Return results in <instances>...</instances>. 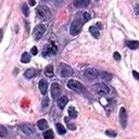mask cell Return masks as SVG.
I'll return each instance as SVG.
<instances>
[{
	"label": "cell",
	"instance_id": "obj_33",
	"mask_svg": "<svg viewBox=\"0 0 139 139\" xmlns=\"http://www.w3.org/2000/svg\"><path fill=\"white\" fill-rule=\"evenodd\" d=\"M133 76L137 79V80H139V73L138 72H136V71H133Z\"/></svg>",
	"mask_w": 139,
	"mask_h": 139
},
{
	"label": "cell",
	"instance_id": "obj_1",
	"mask_svg": "<svg viewBox=\"0 0 139 139\" xmlns=\"http://www.w3.org/2000/svg\"><path fill=\"white\" fill-rule=\"evenodd\" d=\"M58 73H59V75L62 77H70V76L74 75L73 69L70 66V65L64 64V63L59 64V66H58Z\"/></svg>",
	"mask_w": 139,
	"mask_h": 139
},
{
	"label": "cell",
	"instance_id": "obj_25",
	"mask_svg": "<svg viewBox=\"0 0 139 139\" xmlns=\"http://www.w3.org/2000/svg\"><path fill=\"white\" fill-rule=\"evenodd\" d=\"M22 11H23V13H24V15H26V16H28V14H30V10H28V7L24 3L23 5H22Z\"/></svg>",
	"mask_w": 139,
	"mask_h": 139
},
{
	"label": "cell",
	"instance_id": "obj_7",
	"mask_svg": "<svg viewBox=\"0 0 139 139\" xmlns=\"http://www.w3.org/2000/svg\"><path fill=\"white\" fill-rule=\"evenodd\" d=\"M84 75L88 79H96V78H99L100 73L96 69H86L84 70Z\"/></svg>",
	"mask_w": 139,
	"mask_h": 139
},
{
	"label": "cell",
	"instance_id": "obj_29",
	"mask_svg": "<svg viewBox=\"0 0 139 139\" xmlns=\"http://www.w3.org/2000/svg\"><path fill=\"white\" fill-rule=\"evenodd\" d=\"M113 57H114V59H115L116 61H120V60H121V54L118 52V51H116V52H114Z\"/></svg>",
	"mask_w": 139,
	"mask_h": 139
},
{
	"label": "cell",
	"instance_id": "obj_5",
	"mask_svg": "<svg viewBox=\"0 0 139 139\" xmlns=\"http://www.w3.org/2000/svg\"><path fill=\"white\" fill-rule=\"evenodd\" d=\"M46 31H47V27H46V25H43V24H39V25H37V26L35 27L34 32H33L34 38H35L36 40L40 39V38L42 37V35L46 33Z\"/></svg>",
	"mask_w": 139,
	"mask_h": 139
},
{
	"label": "cell",
	"instance_id": "obj_16",
	"mask_svg": "<svg viewBox=\"0 0 139 139\" xmlns=\"http://www.w3.org/2000/svg\"><path fill=\"white\" fill-rule=\"evenodd\" d=\"M73 4L77 8H84V7H87L89 4V0H75Z\"/></svg>",
	"mask_w": 139,
	"mask_h": 139
},
{
	"label": "cell",
	"instance_id": "obj_28",
	"mask_svg": "<svg viewBox=\"0 0 139 139\" xmlns=\"http://www.w3.org/2000/svg\"><path fill=\"white\" fill-rule=\"evenodd\" d=\"M84 21H89L90 20V14L88 12H84Z\"/></svg>",
	"mask_w": 139,
	"mask_h": 139
},
{
	"label": "cell",
	"instance_id": "obj_8",
	"mask_svg": "<svg viewBox=\"0 0 139 139\" xmlns=\"http://www.w3.org/2000/svg\"><path fill=\"white\" fill-rule=\"evenodd\" d=\"M20 129L28 136H32L35 134V127L32 124H22V125H20Z\"/></svg>",
	"mask_w": 139,
	"mask_h": 139
},
{
	"label": "cell",
	"instance_id": "obj_34",
	"mask_svg": "<svg viewBox=\"0 0 139 139\" xmlns=\"http://www.w3.org/2000/svg\"><path fill=\"white\" fill-rule=\"evenodd\" d=\"M136 14H137V15H139V5L136 7Z\"/></svg>",
	"mask_w": 139,
	"mask_h": 139
},
{
	"label": "cell",
	"instance_id": "obj_35",
	"mask_svg": "<svg viewBox=\"0 0 139 139\" xmlns=\"http://www.w3.org/2000/svg\"><path fill=\"white\" fill-rule=\"evenodd\" d=\"M30 4H31V5H35V4H36V2H35V1H31V2H30Z\"/></svg>",
	"mask_w": 139,
	"mask_h": 139
},
{
	"label": "cell",
	"instance_id": "obj_3",
	"mask_svg": "<svg viewBox=\"0 0 139 139\" xmlns=\"http://www.w3.org/2000/svg\"><path fill=\"white\" fill-rule=\"evenodd\" d=\"M68 87L70 89H72L73 91H76V92H84L85 91V87L82 83L77 82L75 79H70L68 82Z\"/></svg>",
	"mask_w": 139,
	"mask_h": 139
},
{
	"label": "cell",
	"instance_id": "obj_2",
	"mask_svg": "<svg viewBox=\"0 0 139 139\" xmlns=\"http://www.w3.org/2000/svg\"><path fill=\"white\" fill-rule=\"evenodd\" d=\"M82 26H83V21L80 19H76L72 22L71 27H70V33L72 36H76L80 30H82Z\"/></svg>",
	"mask_w": 139,
	"mask_h": 139
},
{
	"label": "cell",
	"instance_id": "obj_24",
	"mask_svg": "<svg viewBox=\"0 0 139 139\" xmlns=\"http://www.w3.org/2000/svg\"><path fill=\"white\" fill-rule=\"evenodd\" d=\"M102 77L103 79H107V80H110L112 78V75L111 74H108V73H101V74L99 75V78Z\"/></svg>",
	"mask_w": 139,
	"mask_h": 139
},
{
	"label": "cell",
	"instance_id": "obj_19",
	"mask_svg": "<svg viewBox=\"0 0 139 139\" xmlns=\"http://www.w3.org/2000/svg\"><path fill=\"white\" fill-rule=\"evenodd\" d=\"M45 74L48 76V77H52L53 76V66L51 64L47 65L46 69H45Z\"/></svg>",
	"mask_w": 139,
	"mask_h": 139
},
{
	"label": "cell",
	"instance_id": "obj_13",
	"mask_svg": "<svg viewBox=\"0 0 139 139\" xmlns=\"http://www.w3.org/2000/svg\"><path fill=\"white\" fill-rule=\"evenodd\" d=\"M102 28V26H101V23H97V25H93V26H91L90 28H89V32L94 36V37H99V30H101Z\"/></svg>",
	"mask_w": 139,
	"mask_h": 139
},
{
	"label": "cell",
	"instance_id": "obj_12",
	"mask_svg": "<svg viewBox=\"0 0 139 139\" xmlns=\"http://www.w3.org/2000/svg\"><path fill=\"white\" fill-rule=\"evenodd\" d=\"M69 103V98L66 96H61L60 98L57 99V104L58 107H59L61 110L65 108V105H66Z\"/></svg>",
	"mask_w": 139,
	"mask_h": 139
},
{
	"label": "cell",
	"instance_id": "obj_20",
	"mask_svg": "<svg viewBox=\"0 0 139 139\" xmlns=\"http://www.w3.org/2000/svg\"><path fill=\"white\" fill-rule=\"evenodd\" d=\"M69 116L71 119H76L77 118V111L74 107H70L69 108Z\"/></svg>",
	"mask_w": 139,
	"mask_h": 139
},
{
	"label": "cell",
	"instance_id": "obj_23",
	"mask_svg": "<svg viewBox=\"0 0 139 139\" xmlns=\"http://www.w3.org/2000/svg\"><path fill=\"white\" fill-rule=\"evenodd\" d=\"M53 136H54L53 131L50 130V129H49V130H46L45 133H43V137H45V139H52Z\"/></svg>",
	"mask_w": 139,
	"mask_h": 139
},
{
	"label": "cell",
	"instance_id": "obj_14",
	"mask_svg": "<svg viewBox=\"0 0 139 139\" xmlns=\"http://www.w3.org/2000/svg\"><path fill=\"white\" fill-rule=\"evenodd\" d=\"M47 89H48V83L46 79H40L39 82V90L40 92L45 96V94L47 93Z\"/></svg>",
	"mask_w": 139,
	"mask_h": 139
},
{
	"label": "cell",
	"instance_id": "obj_31",
	"mask_svg": "<svg viewBox=\"0 0 139 139\" xmlns=\"http://www.w3.org/2000/svg\"><path fill=\"white\" fill-rule=\"evenodd\" d=\"M31 52H32V54H34V55H36L38 53V49L36 48V47H33L32 49H31Z\"/></svg>",
	"mask_w": 139,
	"mask_h": 139
},
{
	"label": "cell",
	"instance_id": "obj_21",
	"mask_svg": "<svg viewBox=\"0 0 139 139\" xmlns=\"http://www.w3.org/2000/svg\"><path fill=\"white\" fill-rule=\"evenodd\" d=\"M31 61V54L27 53V52H24L21 57V62L22 63H28Z\"/></svg>",
	"mask_w": 139,
	"mask_h": 139
},
{
	"label": "cell",
	"instance_id": "obj_22",
	"mask_svg": "<svg viewBox=\"0 0 139 139\" xmlns=\"http://www.w3.org/2000/svg\"><path fill=\"white\" fill-rule=\"evenodd\" d=\"M55 128H57L58 133H59L60 135H64L65 133H66V130H65L64 126H63V125H61L60 123H58V124H57V125H55Z\"/></svg>",
	"mask_w": 139,
	"mask_h": 139
},
{
	"label": "cell",
	"instance_id": "obj_4",
	"mask_svg": "<svg viewBox=\"0 0 139 139\" xmlns=\"http://www.w3.org/2000/svg\"><path fill=\"white\" fill-rule=\"evenodd\" d=\"M37 15L42 20H48L51 16V11L46 5H39L37 8Z\"/></svg>",
	"mask_w": 139,
	"mask_h": 139
},
{
	"label": "cell",
	"instance_id": "obj_15",
	"mask_svg": "<svg viewBox=\"0 0 139 139\" xmlns=\"http://www.w3.org/2000/svg\"><path fill=\"white\" fill-rule=\"evenodd\" d=\"M36 75H37V71H36L35 69H28V70H26V72L24 73V76H25V78H27V79L33 78V77H35Z\"/></svg>",
	"mask_w": 139,
	"mask_h": 139
},
{
	"label": "cell",
	"instance_id": "obj_10",
	"mask_svg": "<svg viewBox=\"0 0 139 139\" xmlns=\"http://www.w3.org/2000/svg\"><path fill=\"white\" fill-rule=\"evenodd\" d=\"M60 94H61V86H60V84L53 83L52 85H51V96H52V98L57 99Z\"/></svg>",
	"mask_w": 139,
	"mask_h": 139
},
{
	"label": "cell",
	"instance_id": "obj_32",
	"mask_svg": "<svg viewBox=\"0 0 139 139\" xmlns=\"http://www.w3.org/2000/svg\"><path fill=\"white\" fill-rule=\"evenodd\" d=\"M68 127H69L70 129H72V130H75V129H76V126L74 125V124H70V123H68Z\"/></svg>",
	"mask_w": 139,
	"mask_h": 139
},
{
	"label": "cell",
	"instance_id": "obj_18",
	"mask_svg": "<svg viewBox=\"0 0 139 139\" xmlns=\"http://www.w3.org/2000/svg\"><path fill=\"white\" fill-rule=\"evenodd\" d=\"M127 47L131 50H136L139 48V41L137 40H129L127 41Z\"/></svg>",
	"mask_w": 139,
	"mask_h": 139
},
{
	"label": "cell",
	"instance_id": "obj_26",
	"mask_svg": "<svg viewBox=\"0 0 139 139\" xmlns=\"http://www.w3.org/2000/svg\"><path fill=\"white\" fill-rule=\"evenodd\" d=\"M105 135H108L110 137H115L116 133H115V131H113V130H111V129H108V130H105Z\"/></svg>",
	"mask_w": 139,
	"mask_h": 139
},
{
	"label": "cell",
	"instance_id": "obj_27",
	"mask_svg": "<svg viewBox=\"0 0 139 139\" xmlns=\"http://www.w3.org/2000/svg\"><path fill=\"white\" fill-rule=\"evenodd\" d=\"M0 129H1V138H4L5 135H7V129L4 126H1L0 127Z\"/></svg>",
	"mask_w": 139,
	"mask_h": 139
},
{
	"label": "cell",
	"instance_id": "obj_30",
	"mask_svg": "<svg viewBox=\"0 0 139 139\" xmlns=\"http://www.w3.org/2000/svg\"><path fill=\"white\" fill-rule=\"evenodd\" d=\"M49 105V99L47 97H45V101H42V107L43 108H47Z\"/></svg>",
	"mask_w": 139,
	"mask_h": 139
},
{
	"label": "cell",
	"instance_id": "obj_9",
	"mask_svg": "<svg viewBox=\"0 0 139 139\" xmlns=\"http://www.w3.org/2000/svg\"><path fill=\"white\" fill-rule=\"evenodd\" d=\"M57 50H58V48H57V46H55V43H49V45L46 47V49H45V51H43V53H42V55L43 57H48V55H52V54H55L57 53Z\"/></svg>",
	"mask_w": 139,
	"mask_h": 139
},
{
	"label": "cell",
	"instance_id": "obj_11",
	"mask_svg": "<svg viewBox=\"0 0 139 139\" xmlns=\"http://www.w3.org/2000/svg\"><path fill=\"white\" fill-rule=\"evenodd\" d=\"M120 122L123 128H125L127 125V112L125 108H121L120 109Z\"/></svg>",
	"mask_w": 139,
	"mask_h": 139
},
{
	"label": "cell",
	"instance_id": "obj_17",
	"mask_svg": "<svg viewBox=\"0 0 139 139\" xmlns=\"http://www.w3.org/2000/svg\"><path fill=\"white\" fill-rule=\"evenodd\" d=\"M37 126H38V128H39L40 130H45V129L48 128V122H47L46 120L41 119V120H39V121L37 122Z\"/></svg>",
	"mask_w": 139,
	"mask_h": 139
},
{
	"label": "cell",
	"instance_id": "obj_6",
	"mask_svg": "<svg viewBox=\"0 0 139 139\" xmlns=\"http://www.w3.org/2000/svg\"><path fill=\"white\" fill-rule=\"evenodd\" d=\"M93 89L96 90V92H98L99 94H107L110 92V88L109 86H107L105 84L103 83H99V84H96L93 86Z\"/></svg>",
	"mask_w": 139,
	"mask_h": 139
}]
</instances>
